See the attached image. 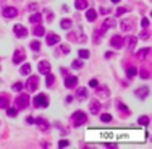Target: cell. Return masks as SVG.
<instances>
[{
  "label": "cell",
  "instance_id": "6da1fadb",
  "mask_svg": "<svg viewBox=\"0 0 152 149\" xmlns=\"http://www.w3.org/2000/svg\"><path fill=\"white\" fill-rule=\"evenodd\" d=\"M86 122H87V115L84 112H81V110H78V112H75L71 115V123L75 126H79V125L86 123Z\"/></svg>",
  "mask_w": 152,
  "mask_h": 149
},
{
  "label": "cell",
  "instance_id": "7a4b0ae2",
  "mask_svg": "<svg viewBox=\"0 0 152 149\" xmlns=\"http://www.w3.org/2000/svg\"><path fill=\"white\" fill-rule=\"evenodd\" d=\"M15 105H16V109H26V107L29 105V96L28 94H20L15 99Z\"/></svg>",
  "mask_w": 152,
  "mask_h": 149
},
{
  "label": "cell",
  "instance_id": "3957f363",
  "mask_svg": "<svg viewBox=\"0 0 152 149\" xmlns=\"http://www.w3.org/2000/svg\"><path fill=\"white\" fill-rule=\"evenodd\" d=\"M34 105L36 107H47L49 105V96L47 94H39L34 97Z\"/></svg>",
  "mask_w": 152,
  "mask_h": 149
},
{
  "label": "cell",
  "instance_id": "277c9868",
  "mask_svg": "<svg viewBox=\"0 0 152 149\" xmlns=\"http://www.w3.org/2000/svg\"><path fill=\"white\" fill-rule=\"evenodd\" d=\"M2 15L5 18H15V16H18V8L16 7H5L2 10Z\"/></svg>",
  "mask_w": 152,
  "mask_h": 149
},
{
  "label": "cell",
  "instance_id": "5b68a950",
  "mask_svg": "<svg viewBox=\"0 0 152 149\" xmlns=\"http://www.w3.org/2000/svg\"><path fill=\"white\" fill-rule=\"evenodd\" d=\"M26 88H28L31 92H34V91L39 88V78H37V76H31L29 80H28V83H26Z\"/></svg>",
  "mask_w": 152,
  "mask_h": 149
},
{
  "label": "cell",
  "instance_id": "8992f818",
  "mask_svg": "<svg viewBox=\"0 0 152 149\" xmlns=\"http://www.w3.org/2000/svg\"><path fill=\"white\" fill-rule=\"evenodd\" d=\"M110 44L113 45L115 49H122V45L125 44V39H123L120 34H117V36H113V37L110 39Z\"/></svg>",
  "mask_w": 152,
  "mask_h": 149
},
{
  "label": "cell",
  "instance_id": "52a82bcc",
  "mask_svg": "<svg viewBox=\"0 0 152 149\" xmlns=\"http://www.w3.org/2000/svg\"><path fill=\"white\" fill-rule=\"evenodd\" d=\"M37 68H39V71H41L42 74L50 73V63H49L47 60H41V62H39V65H37Z\"/></svg>",
  "mask_w": 152,
  "mask_h": 149
},
{
  "label": "cell",
  "instance_id": "ba28073f",
  "mask_svg": "<svg viewBox=\"0 0 152 149\" xmlns=\"http://www.w3.org/2000/svg\"><path fill=\"white\" fill-rule=\"evenodd\" d=\"M96 94L99 96V97H108V94H110V91H108V86H97L96 88Z\"/></svg>",
  "mask_w": 152,
  "mask_h": 149
},
{
  "label": "cell",
  "instance_id": "9c48e42d",
  "mask_svg": "<svg viewBox=\"0 0 152 149\" xmlns=\"http://www.w3.org/2000/svg\"><path fill=\"white\" fill-rule=\"evenodd\" d=\"M120 28H122V31L128 33V31H131L133 28H134V21H133V20H122V25H120Z\"/></svg>",
  "mask_w": 152,
  "mask_h": 149
},
{
  "label": "cell",
  "instance_id": "30bf717a",
  "mask_svg": "<svg viewBox=\"0 0 152 149\" xmlns=\"http://www.w3.org/2000/svg\"><path fill=\"white\" fill-rule=\"evenodd\" d=\"M24 59H26L24 49H18V50L15 52V55H13V62H15V63H21Z\"/></svg>",
  "mask_w": 152,
  "mask_h": 149
},
{
  "label": "cell",
  "instance_id": "8fae6325",
  "mask_svg": "<svg viewBox=\"0 0 152 149\" xmlns=\"http://www.w3.org/2000/svg\"><path fill=\"white\" fill-rule=\"evenodd\" d=\"M13 31H15V34L18 36V37H26V36H28V29H26L23 25H16L15 28H13Z\"/></svg>",
  "mask_w": 152,
  "mask_h": 149
},
{
  "label": "cell",
  "instance_id": "7c38bea8",
  "mask_svg": "<svg viewBox=\"0 0 152 149\" xmlns=\"http://www.w3.org/2000/svg\"><path fill=\"white\" fill-rule=\"evenodd\" d=\"M46 42H47V45H54V44H57V42H60V36L54 34V33H49V34H47Z\"/></svg>",
  "mask_w": 152,
  "mask_h": 149
},
{
  "label": "cell",
  "instance_id": "4fadbf2b",
  "mask_svg": "<svg viewBox=\"0 0 152 149\" xmlns=\"http://www.w3.org/2000/svg\"><path fill=\"white\" fill-rule=\"evenodd\" d=\"M134 94H136L137 97L144 99V97H147V96H149V88H147V86H142V88H139V89L134 91Z\"/></svg>",
  "mask_w": 152,
  "mask_h": 149
},
{
  "label": "cell",
  "instance_id": "5bb4252c",
  "mask_svg": "<svg viewBox=\"0 0 152 149\" xmlns=\"http://www.w3.org/2000/svg\"><path fill=\"white\" fill-rule=\"evenodd\" d=\"M10 96L8 94H0V109H7L10 105Z\"/></svg>",
  "mask_w": 152,
  "mask_h": 149
},
{
  "label": "cell",
  "instance_id": "9a60e30c",
  "mask_svg": "<svg viewBox=\"0 0 152 149\" xmlns=\"http://www.w3.org/2000/svg\"><path fill=\"white\" fill-rule=\"evenodd\" d=\"M76 84H78V78L76 76H66V80H65L66 88H76Z\"/></svg>",
  "mask_w": 152,
  "mask_h": 149
},
{
  "label": "cell",
  "instance_id": "2e32d148",
  "mask_svg": "<svg viewBox=\"0 0 152 149\" xmlns=\"http://www.w3.org/2000/svg\"><path fill=\"white\" fill-rule=\"evenodd\" d=\"M96 18H97V11L94 10V8H87V11H86V20H87V21H96Z\"/></svg>",
  "mask_w": 152,
  "mask_h": 149
},
{
  "label": "cell",
  "instance_id": "e0dca14e",
  "mask_svg": "<svg viewBox=\"0 0 152 149\" xmlns=\"http://www.w3.org/2000/svg\"><path fill=\"white\" fill-rule=\"evenodd\" d=\"M76 97H78V99H81V100H84L87 97V89H86V88H78V91H76Z\"/></svg>",
  "mask_w": 152,
  "mask_h": 149
},
{
  "label": "cell",
  "instance_id": "ac0fdd59",
  "mask_svg": "<svg viewBox=\"0 0 152 149\" xmlns=\"http://www.w3.org/2000/svg\"><path fill=\"white\" fill-rule=\"evenodd\" d=\"M113 26H115V21L113 20H110V18H107L105 21H104V25H102V33H105L107 29H108V28H113Z\"/></svg>",
  "mask_w": 152,
  "mask_h": 149
},
{
  "label": "cell",
  "instance_id": "d6986e66",
  "mask_svg": "<svg viewBox=\"0 0 152 149\" xmlns=\"http://www.w3.org/2000/svg\"><path fill=\"white\" fill-rule=\"evenodd\" d=\"M34 122H36L37 125H39V128H41L42 131H47V130H49V123H47V122H46L44 118H36Z\"/></svg>",
  "mask_w": 152,
  "mask_h": 149
},
{
  "label": "cell",
  "instance_id": "ffe728a7",
  "mask_svg": "<svg viewBox=\"0 0 152 149\" xmlns=\"http://www.w3.org/2000/svg\"><path fill=\"white\" fill-rule=\"evenodd\" d=\"M89 107H91L92 114H99V112H100V102H99V100H92Z\"/></svg>",
  "mask_w": 152,
  "mask_h": 149
},
{
  "label": "cell",
  "instance_id": "44dd1931",
  "mask_svg": "<svg viewBox=\"0 0 152 149\" xmlns=\"http://www.w3.org/2000/svg\"><path fill=\"white\" fill-rule=\"evenodd\" d=\"M136 42H137V39L134 37V36H128L126 39H125V44H128V47H130V49H134Z\"/></svg>",
  "mask_w": 152,
  "mask_h": 149
},
{
  "label": "cell",
  "instance_id": "7402d4cb",
  "mask_svg": "<svg viewBox=\"0 0 152 149\" xmlns=\"http://www.w3.org/2000/svg\"><path fill=\"white\" fill-rule=\"evenodd\" d=\"M75 7L78 8V10H86L87 8V0H76Z\"/></svg>",
  "mask_w": 152,
  "mask_h": 149
},
{
  "label": "cell",
  "instance_id": "603a6c76",
  "mask_svg": "<svg viewBox=\"0 0 152 149\" xmlns=\"http://www.w3.org/2000/svg\"><path fill=\"white\" fill-rule=\"evenodd\" d=\"M149 52H151V49H149V47H147V49H142V50H139V52L136 54V57L139 60H144V57H146V55H149Z\"/></svg>",
  "mask_w": 152,
  "mask_h": 149
},
{
  "label": "cell",
  "instance_id": "cb8c5ba5",
  "mask_svg": "<svg viewBox=\"0 0 152 149\" xmlns=\"http://www.w3.org/2000/svg\"><path fill=\"white\" fill-rule=\"evenodd\" d=\"M41 20H42V16L39 15V13H36V15H31L29 16V21H31V23H34V25H39V23H41Z\"/></svg>",
  "mask_w": 152,
  "mask_h": 149
},
{
  "label": "cell",
  "instance_id": "d4e9b609",
  "mask_svg": "<svg viewBox=\"0 0 152 149\" xmlns=\"http://www.w3.org/2000/svg\"><path fill=\"white\" fill-rule=\"evenodd\" d=\"M117 107H118V110H120V112L123 110V114H125V115H130V110H128V107H126V105H123L120 100H117Z\"/></svg>",
  "mask_w": 152,
  "mask_h": 149
},
{
  "label": "cell",
  "instance_id": "484cf974",
  "mask_svg": "<svg viewBox=\"0 0 152 149\" xmlns=\"http://www.w3.org/2000/svg\"><path fill=\"white\" fill-rule=\"evenodd\" d=\"M32 33H34V36H37V37H41V36H44V33H46V31H44V28H42V26H36Z\"/></svg>",
  "mask_w": 152,
  "mask_h": 149
},
{
  "label": "cell",
  "instance_id": "4316f807",
  "mask_svg": "<svg viewBox=\"0 0 152 149\" xmlns=\"http://www.w3.org/2000/svg\"><path fill=\"white\" fill-rule=\"evenodd\" d=\"M136 74H137V70H136V68H133V67H131V68L126 70V76L130 78V80H131V78H134Z\"/></svg>",
  "mask_w": 152,
  "mask_h": 149
},
{
  "label": "cell",
  "instance_id": "83f0119b",
  "mask_svg": "<svg viewBox=\"0 0 152 149\" xmlns=\"http://www.w3.org/2000/svg\"><path fill=\"white\" fill-rule=\"evenodd\" d=\"M20 71H21V74H29L31 73V65L29 63H24L23 67H21Z\"/></svg>",
  "mask_w": 152,
  "mask_h": 149
},
{
  "label": "cell",
  "instance_id": "f1b7e54d",
  "mask_svg": "<svg viewBox=\"0 0 152 149\" xmlns=\"http://www.w3.org/2000/svg\"><path fill=\"white\" fill-rule=\"evenodd\" d=\"M137 123H139V125H149V123H151V118H149L147 115H144V117H139Z\"/></svg>",
  "mask_w": 152,
  "mask_h": 149
},
{
  "label": "cell",
  "instance_id": "f546056e",
  "mask_svg": "<svg viewBox=\"0 0 152 149\" xmlns=\"http://www.w3.org/2000/svg\"><path fill=\"white\" fill-rule=\"evenodd\" d=\"M60 26L63 28V29H70V28H71V20H61Z\"/></svg>",
  "mask_w": 152,
  "mask_h": 149
},
{
  "label": "cell",
  "instance_id": "4dcf8cb0",
  "mask_svg": "<svg viewBox=\"0 0 152 149\" xmlns=\"http://www.w3.org/2000/svg\"><path fill=\"white\" fill-rule=\"evenodd\" d=\"M54 81H55V78H54V74L50 73H47V81H46V84L50 88V86H54Z\"/></svg>",
  "mask_w": 152,
  "mask_h": 149
},
{
  "label": "cell",
  "instance_id": "1f68e13d",
  "mask_svg": "<svg viewBox=\"0 0 152 149\" xmlns=\"http://www.w3.org/2000/svg\"><path fill=\"white\" fill-rule=\"evenodd\" d=\"M31 49L37 52V50L41 49V42H39V41H32V42H31Z\"/></svg>",
  "mask_w": 152,
  "mask_h": 149
},
{
  "label": "cell",
  "instance_id": "d6a6232c",
  "mask_svg": "<svg viewBox=\"0 0 152 149\" xmlns=\"http://www.w3.org/2000/svg\"><path fill=\"white\" fill-rule=\"evenodd\" d=\"M7 114L10 115V117H16V115H18V109H13V107L8 109V107H7Z\"/></svg>",
  "mask_w": 152,
  "mask_h": 149
},
{
  "label": "cell",
  "instance_id": "836d02e7",
  "mask_svg": "<svg viewBox=\"0 0 152 149\" xmlns=\"http://www.w3.org/2000/svg\"><path fill=\"white\" fill-rule=\"evenodd\" d=\"M149 76H151L149 70H147V68H142V70H141V78H142V80H147Z\"/></svg>",
  "mask_w": 152,
  "mask_h": 149
},
{
  "label": "cell",
  "instance_id": "e575fe53",
  "mask_svg": "<svg viewBox=\"0 0 152 149\" xmlns=\"http://www.w3.org/2000/svg\"><path fill=\"white\" fill-rule=\"evenodd\" d=\"M71 67H73V68H75V70L81 68V67H83V60H75V62L71 63Z\"/></svg>",
  "mask_w": 152,
  "mask_h": 149
},
{
  "label": "cell",
  "instance_id": "d590c367",
  "mask_svg": "<svg viewBox=\"0 0 152 149\" xmlns=\"http://www.w3.org/2000/svg\"><path fill=\"white\" fill-rule=\"evenodd\" d=\"M100 120H102V122H112V115L110 114H102Z\"/></svg>",
  "mask_w": 152,
  "mask_h": 149
},
{
  "label": "cell",
  "instance_id": "8d00e7d4",
  "mask_svg": "<svg viewBox=\"0 0 152 149\" xmlns=\"http://www.w3.org/2000/svg\"><path fill=\"white\" fill-rule=\"evenodd\" d=\"M79 57H81V59H87V57H89V50L81 49V50H79Z\"/></svg>",
  "mask_w": 152,
  "mask_h": 149
},
{
  "label": "cell",
  "instance_id": "74e56055",
  "mask_svg": "<svg viewBox=\"0 0 152 149\" xmlns=\"http://www.w3.org/2000/svg\"><path fill=\"white\" fill-rule=\"evenodd\" d=\"M60 49H61V52H63V54H68V52H70V45H65V44H63V45H60Z\"/></svg>",
  "mask_w": 152,
  "mask_h": 149
},
{
  "label": "cell",
  "instance_id": "f35d334b",
  "mask_svg": "<svg viewBox=\"0 0 152 149\" xmlns=\"http://www.w3.org/2000/svg\"><path fill=\"white\" fill-rule=\"evenodd\" d=\"M21 89H23V84H21L20 81H18L16 84H13V91H21Z\"/></svg>",
  "mask_w": 152,
  "mask_h": 149
},
{
  "label": "cell",
  "instance_id": "ab89813d",
  "mask_svg": "<svg viewBox=\"0 0 152 149\" xmlns=\"http://www.w3.org/2000/svg\"><path fill=\"white\" fill-rule=\"evenodd\" d=\"M141 37H142V39H149V37H151V34H149V31H142Z\"/></svg>",
  "mask_w": 152,
  "mask_h": 149
},
{
  "label": "cell",
  "instance_id": "60d3db41",
  "mask_svg": "<svg viewBox=\"0 0 152 149\" xmlns=\"http://www.w3.org/2000/svg\"><path fill=\"white\" fill-rule=\"evenodd\" d=\"M89 86H91V88H97L99 83H97V80H91V81H89Z\"/></svg>",
  "mask_w": 152,
  "mask_h": 149
},
{
  "label": "cell",
  "instance_id": "b9f144b4",
  "mask_svg": "<svg viewBox=\"0 0 152 149\" xmlns=\"http://www.w3.org/2000/svg\"><path fill=\"white\" fill-rule=\"evenodd\" d=\"M126 11H128V8H118V10H117V15L120 16V15H123V13H126Z\"/></svg>",
  "mask_w": 152,
  "mask_h": 149
},
{
  "label": "cell",
  "instance_id": "7bdbcfd3",
  "mask_svg": "<svg viewBox=\"0 0 152 149\" xmlns=\"http://www.w3.org/2000/svg\"><path fill=\"white\" fill-rule=\"evenodd\" d=\"M141 25H142V28H146V26H149V20H147V18H142Z\"/></svg>",
  "mask_w": 152,
  "mask_h": 149
},
{
  "label": "cell",
  "instance_id": "ee69618b",
  "mask_svg": "<svg viewBox=\"0 0 152 149\" xmlns=\"http://www.w3.org/2000/svg\"><path fill=\"white\" fill-rule=\"evenodd\" d=\"M68 141H66V139H63V141H60V143H58V146H60V148H65V146H68Z\"/></svg>",
  "mask_w": 152,
  "mask_h": 149
},
{
  "label": "cell",
  "instance_id": "f6af8a7d",
  "mask_svg": "<svg viewBox=\"0 0 152 149\" xmlns=\"http://www.w3.org/2000/svg\"><path fill=\"white\" fill-rule=\"evenodd\" d=\"M28 8H29V10H37V3H29V7H28Z\"/></svg>",
  "mask_w": 152,
  "mask_h": 149
},
{
  "label": "cell",
  "instance_id": "bcb514c9",
  "mask_svg": "<svg viewBox=\"0 0 152 149\" xmlns=\"http://www.w3.org/2000/svg\"><path fill=\"white\" fill-rule=\"evenodd\" d=\"M100 13L107 15V13H110V8H100Z\"/></svg>",
  "mask_w": 152,
  "mask_h": 149
},
{
  "label": "cell",
  "instance_id": "7dc6e473",
  "mask_svg": "<svg viewBox=\"0 0 152 149\" xmlns=\"http://www.w3.org/2000/svg\"><path fill=\"white\" fill-rule=\"evenodd\" d=\"M26 122H28V123H34V118H32V117H28V118H26Z\"/></svg>",
  "mask_w": 152,
  "mask_h": 149
},
{
  "label": "cell",
  "instance_id": "c3c4849f",
  "mask_svg": "<svg viewBox=\"0 0 152 149\" xmlns=\"http://www.w3.org/2000/svg\"><path fill=\"white\" fill-rule=\"evenodd\" d=\"M105 57H107V59H112V57H113V54H112V52H107Z\"/></svg>",
  "mask_w": 152,
  "mask_h": 149
},
{
  "label": "cell",
  "instance_id": "681fc988",
  "mask_svg": "<svg viewBox=\"0 0 152 149\" xmlns=\"http://www.w3.org/2000/svg\"><path fill=\"white\" fill-rule=\"evenodd\" d=\"M66 102H73V96H68V97H66Z\"/></svg>",
  "mask_w": 152,
  "mask_h": 149
},
{
  "label": "cell",
  "instance_id": "f907efd6",
  "mask_svg": "<svg viewBox=\"0 0 152 149\" xmlns=\"http://www.w3.org/2000/svg\"><path fill=\"white\" fill-rule=\"evenodd\" d=\"M118 2H120V0H112V3H118Z\"/></svg>",
  "mask_w": 152,
  "mask_h": 149
},
{
  "label": "cell",
  "instance_id": "816d5d0a",
  "mask_svg": "<svg viewBox=\"0 0 152 149\" xmlns=\"http://www.w3.org/2000/svg\"><path fill=\"white\" fill-rule=\"evenodd\" d=\"M3 2H5V0H0V5H2V3H3Z\"/></svg>",
  "mask_w": 152,
  "mask_h": 149
}]
</instances>
